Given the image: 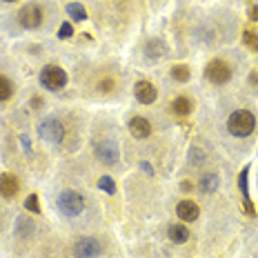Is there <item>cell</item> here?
I'll use <instances>...</instances> for the list:
<instances>
[{
    "instance_id": "d6986e66",
    "label": "cell",
    "mask_w": 258,
    "mask_h": 258,
    "mask_svg": "<svg viewBox=\"0 0 258 258\" xmlns=\"http://www.w3.org/2000/svg\"><path fill=\"white\" fill-rule=\"evenodd\" d=\"M16 232H18L20 236H31V232H34V223H31L29 218L20 216L18 220H16Z\"/></svg>"
},
{
    "instance_id": "4fadbf2b",
    "label": "cell",
    "mask_w": 258,
    "mask_h": 258,
    "mask_svg": "<svg viewBox=\"0 0 258 258\" xmlns=\"http://www.w3.org/2000/svg\"><path fill=\"white\" fill-rule=\"evenodd\" d=\"M171 109H174L176 116H189L191 109H194V105H191L189 98H185V96H178V98L171 103Z\"/></svg>"
},
{
    "instance_id": "44dd1931",
    "label": "cell",
    "mask_w": 258,
    "mask_h": 258,
    "mask_svg": "<svg viewBox=\"0 0 258 258\" xmlns=\"http://www.w3.org/2000/svg\"><path fill=\"white\" fill-rule=\"evenodd\" d=\"M25 207L29 209L31 214H40V203H38V196H36V194H29V196H27V201H25Z\"/></svg>"
},
{
    "instance_id": "5b68a950",
    "label": "cell",
    "mask_w": 258,
    "mask_h": 258,
    "mask_svg": "<svg viewBox=\"0 0 258 258\" xmlns=\"http://www.w3.org/2000/svg\"><path fill=\"white\" fill-rule=\"evenodd\" d=\"M205 76H207L209 83H214V85H225L229 78H232V67H229L225 60L216 58V60H212L205 67Z\"/></svg>"
},
{
    "instance_id": "4316f807",
    "label": "cell",
    "mask_w": 258,
    "mask_h": 258,
    "mask_svg": "<svg viewBox=\"0 0 258 258\" xmlns=\"http://www.w3.org/2000/svg\"><path fill=\"white\" fill-rule=\"evenodd\" d=\"M143 169L147 171V174H152V167H149V163H143Z\"/></svg>"
},
{
    "instance_id": "8992f818",
    "label": "cell",
    "mask_w": 258,
    "mask_h": 258,
    "mask_svg": "<svg viewBox=\"0 0 258 258\" xmlns=\"http://www.w3.org/2000/svg\"><path fill=\"white\" fill-rule=\"evenodd\" d=\"M18 20L20 25L25 27V29H36V27L42 25V20H45V14H42V9L38 5H25L23 9L18 12Z\"/></svg>"
},
{
    "instance_id": "9c48e42d",
    "label": "cell",
    "mask_w": 258,
    "mask_h": 258,
    "mask_svg": "<svg viewBox=\"0 0 258 258\" xmlns=\"http://www.w3.org/2000/svg\"><path fill=\"white\" fill-rule=\"evenodd\" d=\"M134 94H136V100L143 105H152L156 98H158V91L149 80H141V83H136V87H134Z\"/></svg>"
},
{
    "instance_id": "8fae6325",
    "label": "cell",
    "mask_w": 258,
    "mask_h": 258,
    "mask_svg": "<svg viewBox=\"0 0 258 258\" xmlns=\"http://www.w3.org/2000/svg\"><path fill=\"white\" fill-rule=\"evenodd\" d=\"M20 189V182L14 174H0V196L14 198Z\"/></svg>"
},
{
    "instance_id": "d4e9b609",
    "label": "cell",
    "mask_w": 258,
    "mask_h": 258,
    "mask_svg": "<svg viewBox=\"0 0 258 258\" xmlns=\"http://www.w3.org/2000/svg\"><path fill=\"white\" fill-rule=\"evenodd\" d=\"M72 34H74V27L69 25V23H64V25L60 27V31H58V38H69Z\"/></svg>"
},
{
    "instance_id": "484cf974",
    "label": "cell",
    "mask_w": 258,
    "mask_h": 258,
    "mask_svg": "<svg viewBox=\"0 0 258 258\" xmlns=\"http://www.w3.org/2000/svg\"><path fill=\"white\" fill-rule=\"evenodd\" d=\"M249 18L258 23V7H256V5H251V7H249Z\"/></svg>"
},
{
    "instance_id": "2e32d148",
    "label": "cell",
    "mask_w": 258,
    "mask_h": 258,
    "mask_svg": "<svg viewBox=\"0 0 258 258\" xmlns=\"http://www.w3.org/2000/svg\"><path fill=\"white\" fill-rule=\"evenodd\" d=\"M67 14H69V18H74V20H87V12H85V7L80 3H69L67 5Z\"/></svg>"
},
{
    "instance_id": "83f0119b",
    "label": "cell",
    "mask_w": 258,
    "mask_h": 258,
    "mask_svg": "<svg viewBox=\"0 0 258 258\" xmlns=\"http://www.w3.org/2000/svg\"><path fill=\"white\" fill-rule=\"evenodd\" d=\"M5 3H16V0H5Z\"/></svg>"
},
{
    "instance_id": "9a60e30c",
    "label": "cell",
    "mask_w": 258,
    "mask_h": 258,
    "mask_svg": "<svg viewBox=\"0 0 258 258\" xmlns=\"http://www.w3.org/2000/svg\"><path fill=\"white\" fill-rule=\"evenodd\" d=\"M218 182H220V180H218L216 174H205V176L201 178V185H198V187H201L203 194H214V191L218 189Z\"/></svg>"
},
{
    "instance_id": "ffe728a7",
    "label": "cell",
    "mask_w": 258,
    "mask_h": 258,
    "mask_svg": "<svg viewBox=\"0 0 258 258\" xmlns=\"http://www.w3.org/2000/svg\"><path fill=\"white\" fill-rule=\"evenodd\" d=\"M243 40H245V45L249 47V49L258 51V34H256V31H251V29H245V34H243Z\"/></svg>"
},
{
    "instance_id": "ac0fdd59",
    "label": "cell",
    "mask_w": 258,
    "mask_h": 258,
    "mask_svg": "<svg viewBox=\"0 0 258 258\" xmlns=\"http://www.w3.org/2000/svg\"><path fill=\"white\" fill-rule=\"evenodd\" d=\"M14 96V85L9 78L0 76V103H5V100H9Z\"/></svg>"
},
{
    "instance_id": "277c9868",
    "label": "cell",
    "mask_w": 258,
    "mask_h": 258,
    "mask_svg": "<svg viewBox=\"0 0 258 258\" xmlns=\"http://www.w3.org/2000/svg\"><path fill=\"white\" fill-rule=\"evenodd\" d=\"M38 134H40L42 141H47L51 145L62 143V138H64L62 122L56 120V118H45V120H40V125H38Z\"/></svg>"
},
{
    "instance_id": "52a82bcc",
    "label": "cell",
    "mask_w": 258,
    "mask_h": 258,
    "mask_svg": "<svg viewBox=\"0 0 258 258\" xmlns=\"http://www.w3.org/2000/svg\"><path fill=\"white\" fill-rule=\"evenodd\" d=\"M94 154H96V158H98L100 163H105V165H116L118 158H120V152H118L116 143H111V141L96 143L94 145Z\"/></svg>"
},
{
    "instance_id": "603a6c76",
    "label": "cell",
    "mask_w": 258,
    "mask_h": 258,
    "mask_svg": "<svg viewBox=\"0 0 258 258\" xmlns=\"http://www.w3.org/2000/svg\"><path fill=\"white\" fill-rule=\"evenodd\" d=\"M145 51H147L149 56H160V53H163V47H160L158 40H152L147 47H145Z\"/></svg>"
},
{
    "instance_id": "7c38bea8",
    "label": "cell",
    "mask_w": 258,
    "mask_h": 258,
    "mask_svg": "<svg viewBox=\"0 0 258 258\" xmlns=\"http://www.w3.org/2000/svg\"><path fill=\"white\" fill-rule=\"evenodd\" d=\"M129 132L134 134L136 138H147L149 134H152V125H149V120L147 118H141V116H136V118H132L129 120Z\"/></svg>"
},
{
    "instance_id": "7a4b0ae2",
    "label": "cell",
    "mask_w": 258,
    "mask_h": 258,
    "mask_svg": "<svg viewBox=\"0 0 258 258\" xmlns=\"http://www.w3.org/2000/svg\"><path fill=\"white\" fill-rule=\"evenodd\" d=\"M40 85L45 89L58 91L67 85V74H64V69L58 67V64H47L40 72Z\"/></svg>"
},
{
    "instance_id": "e0dca14e",
    "label": "cell",
    "mask_w": 258,
    "mask_h": 258,
    "mask_svg": "<svg viewBox=\"0 0 258 258\" xmlns=\"http://www.w3.org/2000/svg\"><path fill=\"white\" fill-rule=\"evenodd\" d=\"M171 76H174V80H178V83H187L191 78V72L187 64H174L171 67Z\"/></svg>"
},
{
    "instance_id": "6da1fadb",
    "label": "cell",
    "mask_w": 258,
    "mask_h": 258,
    "mask_svg": "<svg viewBox=\"0 0 258 258\" xmlns=\"http://www.w3.org/2000/svg\"><path fill=\"white\" fill-rule=\"evenodd\" d=\"M254 127H256V118H254L251 111H247V109H238L227 118L229 134H234V136H238V138L249 136V134L254 132Z\"/></svg>"
},
{
    "instance_id": "5bb4252c",
    "label": "cell",
    "mask_w": 258,
    "mask_h": 258,
    "mask_svg": "<svg viewBox=\"0 0 258 258\" xmlns=\"http://www.w3.org/2000/svg\"><path fill=\"white\" fill-rule=\"evenodd\" d=\"M169 238H171V243H178V245H182V243H187V238H189V229L185 227V225H171L169 227Z\"/></svg>"
},
{
    "instance_id": "3957f363",
    "label": "cell",
    "mask_w": 258,
    "mask_h": 258,
    "mask_svg": "<svg viewBox=\"0 0 258 258\" xmlns=\"http://www.w3.org/2000/svg\"><path fill=\"white\" fill-rule=\"evenodd\" d=\"M58 209H60L64 216H78V214L85 209V201L78 191L64 189L60 196H58Z\"/></svg>"
},
{
    "instance_id": "7402d4cb",
    "label": "cell",
    "mask_w": 258,
    "mask_h": 258,
    "mask_svg": "<svg viewBox=\"0 0 258 258\" xmlns=\"http://www.w3.org/2000/svg\"><path fill=\"white\" fill-rule=\"evenodd\" d=\"M98 187L103 191H107V194H116V182L109 178V176H103V178L98 180Z\"/></svg>"
},
{
    "instance_id": "ba28073f",
    "label": "cell",
    "mask_w": 258,
    "mask_h": 258,
    "mask_svg": "<svg viewBox=\"0 0 258 258\" xmlns=\"http://www.w3.org/2000/svg\"><path fill=\"white\" fill-rule=\"evenodd\" d=\"M103 251V247L96 238H91V236H83V238L76 240V245H74V254L76 258H96Z\"/></svg>"
},
{
    "instance_id": "30bf717a",
    "label": "cell",
    "mask_w": 258,
    "mask_h": 258,
    "mask_svg": "<svg viewBox=\"0 0 258 258\" xmlns=\"http://www.w3.org/2000/svg\"><path fill=\"white\" fill-rule=\"evenodd\" d=\"M198 214H201V209L194 201H180L178 205H176V216L180 220H185V223H191V220L198 218Z\"/></svg>"
},
{
    "instance_id": "cb8c5ba5",
    "label": "cell",
    "mask_w": 258,
    "mask_h": 258,
    "mask_svg": "<svg viewBox=\"0 0 258 258\" xmlns=\"http://www.w3.org/2000/svg\"><path fill=\"white\" fill-rule=\"evenodd\" d=\"M114 87H116L114 78H103V80L98 83V89H100V91H111Z\"/></svg>"
}]
</instances>
